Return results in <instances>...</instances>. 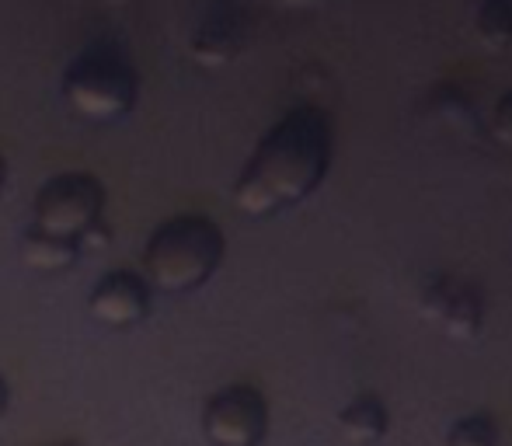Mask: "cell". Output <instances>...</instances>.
Returning <instances> with one entry per match:
<instances>
[{
	"mask_svg": "<svg viewBox=\"0 0 512 446\" xmlns=\"http://www.w3.org/2000/svg\"><path fill=\"white\" fill-rule=\"evenodd\" d=\"M335 154L328 112L297 105L258 140L234 182V206L251 220L276 217L321 189Z\"/></svg>",
	"mask_w": 512,
	"mask_h": 446,
	"instance_id": "cell-1",
	"label": "cell"
},
{
	"mask_svg": "<svg viewBox=\"0 0 512 446\" xmlns=\"http://www.w3.org/2000/svg\"><path fill=\"white\" fill-rule=\"evenodd\" d=\"M227 255V237L220 223L206 213H178L157 223L143 244V279L150 290L182 297L196 293L216 276Z\"/></svg>",
	"mask_w": 512,
	"mask_h": 446,
	"instance_id": "cell-2",
	"label": "cell"
},
{
	"mask_svg": "<svg viewBox=\"0 0 512 446\" xmlns=\"http://www.w3.org/2000/svg\"><path fill=\"white\" fill-rule=\"evenodd\" d=\"M60 91L74 115L108 126V122L126 119L136 109L140 70L122 46L98 39L67 63L60 77Z\"/></svg>",
	"mask_w": 512,
	"mask_h": 446,
	"instance_id": "cell-3",
	"label": "cell"
},
{
	"mask_svg": "<svg viewBox=\"0 0 512 446\" xmlns=\"http://www.w3.org/2000/svg\"><path fill=\"white\" fill-rule=\"evenodd\" d=\"M105 213V185L91 171H60L46 178L35 192L32 203V227L42 234L84 241L95 223H102Z\"/></svg>",
	"mask_w": 512,
	"mask_h": 446,
	"instance_id": "cell-4",
	"label": "cell"
},
{
	"mask_svg": "<svg viewBox=\"0 0 512 446\" xmlns=\"http://www.w3.org/2000/svg\"><path fill=\"white\" fill-rule=\"evenodd\" d=\"M209 446H262L269 436V401L255 384H227L203 405Z\"/></svg>",
	"mask_w": 512,
	"mask_h": 446,
	"instance_id": "cell-5",
	"label": "cell"
},
{
	"mask_svg": "<svg viewBox=\"0 0 512 446\" xmlns=\"http://www.w3.org/2000/svg\"><path fill=\"white\" fill-rule=\"evenodd\" d=\"M418 307L429 321H436L450 338L457 342H471L478 338L481 325H485V297L474 283L453 276H432L422 286Z\"/></svg>",
	"mask_w": 512,
	"mask_h": 446,
	"instance_id": "cell-6",
	"label": "cell"
},
{
	"mask_svg": "<svg viewBox=\"0 0 512 446\" xmlns=\"http://www.w3.org/2000/svg\"><path fill=\"white\" fill-rule=\"evenodd\" d=\"M150 304H154V290L136 269H112L91 286L88 293V314L102 328L112 332H126L150 318Z\"/></svg>",
	"mask_w": 512,
	"mask_h": 446,
	"instance_id": "cell-7",
	"label": "cell"
},
{
	"mask_svg": "<svg viewBox=\"0 0 512 446\" xmlns=\"http://www.w3.org/2000/svg\"><path fill=\"white\" fill-rule=\"evenodd\" d=\"M248 42V18L237 0H216L189 35V53L203 67H227Z\"/></svg>",
	"mask_w": 512,
	"mask_h": 446,
	"instance_id": "cell-8",
	"label": "cell"
},
{
	"mask_svg": "<svg viewBox=\"0 0 512 446\" xmlns=\"http://www.w3.org/2000/svg\"><path fill=\"white\" fill-rule=\"evenodd\" d=\"M391 429V412L377 394H359L338 412V433L352 446H373L380 443Z\"/></svg>",
	"mask_w": 512,
	"mask_h": 446,
	"instance_id": "cell-9",
	"label": "cell"
},
{
	"mask_svg": "<svg viewBox=\"0 0 512 446\" xmlns=\"http://www.w3.org/2000/svg\"><path fill=\"white\" fill-rule=\"evenodd\" d=\"M81 255L84 251L77 241L42 234V230H35V227H28L25 237H21V262L32 272H42V276H60V272L74 269Z\"/></svg>",
	"mask_w": 512,
	"mask_h": 446,
	"instance_id": "cell-10",
	"label": "cell"
},
{
	"mask_svg": "<svg viewBox=\"0 0 512 446\" xmlns=\"http://www.w3.org/2000/svg\"><path fill=\"white\" fill-rule=\"evenodd\" d=\"M474 35L485 49L512 46V0H478L474 11Z\"/></svg>",
	"mask_w": 512,
	"mask_h": 446,
	"instance_id": "cell-11",
	"label": "cell"
},
{
	"mask_svg": "<svg viewBox=\"0 0 512 446\" xmlns=\"http://www.w3.org/2000/svg\"><path fill=\"white\" fill-rule=\"evenodd\" d=\"M446 446H499V422L488 412L464 415L450 426Z\"/></svg>",
	"mask_w": 512,
	"mask_h": 446,
	"instance_id": "cell-12",
	"label": "cell"
},
{
	"mask_svg": "<svg viewBox=\"0 0 512 446\" xmlns=\"http://www.w3.org/2000/svg\"><path fill=\"white\" fill-rule=\"evenodd\" d=\"M492 133H495V140H499V143L512 147V91H506V95L499 98V105H495Z\"/></svg>",
	"mask_w": 512,
	"mask_h": 446,
	"instance_id": "cell-13",
	"label": "cell"
},
{
	"mask_svg": "<svg viewBox=\"0 0 512 446\" xmlns=\"http://www.w3.org/2000/svg\"><path fill=\"white\" fill-rule=\"evenodd\" d=\"M7 408H11V384H7V377L0 373V419L7 415Z\"/></svg>",
	"mask_w": 512,
	"mask_h": 446,
	"instance_id": "cell-14",
	"label": "cell"
},
{
	"mask_svg": "<svg viewBox=\"0 0 512 446\" xmlns=\"http://www.w3.org/2000/svg\"><path fill=\"white\" fill-rule=\"evenodd\" d=\"M276 4L297 7V11H310V7H321V4H328V0H276Z\"/></svg>",
	"mask_w": 512,
	"mask_h": 446,
	"instance_id": "cell-15",
	"label": "cell"
},
{
	"mask_svg": "<svg viewBox=\"0 0 512 446\" xmlns=\"http://www.w3.org/2000/svg\"><path fill=\"white\" fill-rule=\"evenodd\" d=\"M7 189V157L0 154V192Z\"/></svg>",
	"mask_w": 512,
	"mask_h": 446,
	"instance_id": "cell-16",
	"label": "cell"
},
{
	"mask_svg": "<svg viewBox=\"0 0 512 446\" xmlns=\"http://www.w3.org/2000/svg\"><path fill=\"white\" fill-rule=\"evenodd\" d=\"M102 4H112V7H126V4H133V0H102Z\"/></svg>",
	"mask_w": 512,
	"mask_h": 446,
	"instance_id": "cell-17",
	"label": "cell"
},
{
	"mask_svg": "<svg viewBox=\"0 0 512 446\" xmlns=\"http://www.w3.org/2000/svg\"><path fill=\"white\" fill-rule=\"evenodd\" d=\"M53 446H81V443H53Z\"/></svg>",
	"mask_w": 512,
	"mask_h": 446,
	"instance_id": "cell-18",
	"label": "cell"
}]
</instances>
